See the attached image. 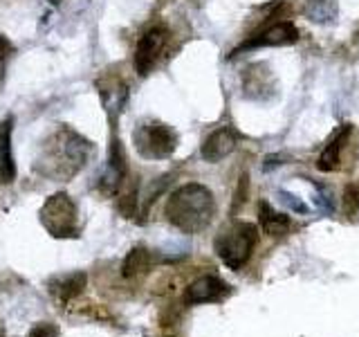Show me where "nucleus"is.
Wrapping results in <instances>:
<instances>
[{"instance_id": "nucleus-1", "label": "nucleus", "mask_w": 359, "mask_h": 337, "mask_svg": "<svg viewBox=\"0 0 359 337\" xmlns=\"http://www.w3.org/2000/svg\"><path fill=\"white\" fill-rule=\"evenodd\" d=\"M90 155V144L72 128H59L45 142L36 160V171L45 178L70 180L83 168Z\"/></svg>"}, {"instance_id": "nucleus-2", "label": "nucleus", "mask_w": 359, "mask_h": 337, "mask_svg": "<svg viewBox=\"0 0 359 337\" xmlns=\"http://www.w3.org/2000/svg\"><path fill=\"white\" fill-rule=\"evenodd\" d=\"M216 213V202L213 194L198 183H189L175 189L166 202V218L173 223L177 230L187 234L202 232L211 223Z\"/></svg>"}, {"instance_id": "nucleus-3", "label": "nucleus", "mask_w": 359, "mask_h": 337, "mask_svg": "<svg viewBox=\"0 0 359 337\" xmlns=\"http://www.w3.org/2000/svg\"><path fill=\"white\" fill-rule=\"evenodd\" d=\"M258 243V230L252 223H236L229 230L220 232L216 239V252L222 263L231 270H241L254 252Z\"/></svg>"}, {"instance_id": "nucleus-4", "label": "nucleus", "mask_w": 359, "mask_h": 337, "mask_svg": "<svg viewBox=\"0 0 359 337\" xmlns=\"http://www.w3.org/2000/svg\"><path fill=\"white\" fill-rule=\"evenodd\" d=\"M41 223L54 239H74L79 236V211L67 194H54L45 200L41 209Z\"/></svg>"}, {"instance_id": "nucleus-5", "label": "nucleus", "mask_w": 359, "mask_h": 337, "mask_svg": "<svg viewBox=\"0 0 359 337\" xmlns=\"http://www.w3.org/2000/svg\"><path fill=\"white\" fill-rule=\"evenodd\" d=\"M135 149L146 160H162L168 157L177 146V135L173 133L171 126H166L162 121H144L140 124L133 133Z\"/></svg>"}, {"instance_id": "nucleus-6", "label": "nucleus", "mask_w": 359, "mask_h": 337, "mask_svg": "<svg viewBox=\"0 0 359 337\" xmlns=\"http://www.w3.org/2000/svg\"><path fill=\"white\" fill-rule=\"evenodd\" d=\"M166 41H168V32L164 27H153L140 39L137 50H135V70L142 77H146L155 67L157 56L166 48Z\"/></svg>"}, {"instance_id": "nucleus-7", "label": "nucleus", "mask_w": 359, "mask_h": 337, "mask_svg": "<svg viewBox=\"0 0 359 337\" xmlns=\"http://www.w3.org/2000/svg\"><path fill=\"white\" fill-rule=\"evenodd\" d=\"M123 178H126V157H123L121 142L112 140L110 153H108V164L99 180V191L106 196H115L119 191V185L123 183Z\"/></svg>"}, {"instance_id": "nucleus-8", "label": "nucleus", "mask_w": 359, "mask_h": 337, "mask_svg": "<svg viewBox=\"0 0 359 337\" xmlns=\"http://www.w3.org/2000/svg\"><path fill=\"white\" fill-rule=\"evenodd\" d=\"M229 286L224 284L222 279L213 277V275H205L196 279L194 284L187 288V303L191 306H198V303H213V301H222L229 295Z\"/></svg>"}, {"instance_id": "nucleus-9", "label": "nucleus", "mask_w": 359, "mask_h": 337, "mask_svg": "<svg viewBox=\"0 0 359 337\" xmlns=\"http://www.w3.org/2000/svg\"><path fill=\"white\" fill-rule=\"evenodd\" d=\"M236 144H238L236 131L229 126H222L218 131H213L205 140V144H202V157L207 162H220L236 149Z\"/></svg>"}, {"instance_id": "nucleus-10", "label": "nucleus", "mask_w": 359, "mask_h": 337, "mask_svg": "<svg viewBox=\"0 0 359 337\" xmlns=\"http://www.w3.org/2000/svg\"><path fill=\"white\" fill-rule=\"evenodd\" d=\"M299 32L292 22H276V25H269L261 34H256L254 39L247 41L243 48H261V45H292L297 43Z\"/></svg>"}, {"instance_id": "nucleus-11", "label": "nucleus", "mask_w": 359, "mask_h": 337, "mask_svg": "<svg viewBox=\"0 0 359 337\" xmlns=\"http://www.w3.org/2000/svg\"><path fill=\"white\" fill-rule=\"evenodd\" d=\"M16 176L14 157H11V119L0 124V185H9Z\"/></svg>"}, {"instance_id": "nucleus-12", "label": "nucleus", "mask_w": 359, "mask_h": 337, "mask_svg": "<svg viewBox=\"0 0 359 337\" xmlns=\"http://www.w3.org/2000/svg\"><path fill=\"white\" fill-rule=\"evenodd\" d=\"M258 216H261V225L263 230L269 234V236H285L287 230H290V218L285 213H278L274 211L272 207L267 205V202H261V207H258Z\"/></svg>"}, {"instance_id": "nucleus-13", "label": "nucleus", "mask_w": 359, "mask_h": 337, "mask_svg": "<svg viewBox=\"0 0 359 337\" xmlns=\"http://www.w3.org/2000/svg\"><path fill=\"white\" fill-rule=\"evenodd\" d=\"M50 286H52L50 290L54 292L56 297H59L61 301H67V299L76 297L79 292L83 290V286H86V275L83 272H72V275H67V277L54 279Z\"/></svg>"}, {"instance_id": "nucleus-14", "label": "nucleus", "mask_w": 359, "mask_h": 337, "mask_svg": "<svg viewBox=\"0 0 359 337\" xmlns=\"http://www.w3.org/2000/svg\"><path fill=\"white\" fill-rule=\"evenodd\" d=\"M153 265V256L151 252L146 250V247H135V250L128 252L126 256V261H123L121 265V275L123 277H137V275H144V272H149Z\"/></svg>"}, {"instance_id": "nucleus-15", "label": "nucleus", "mask_w": 359, "mask_h": 337, "mask_svg": "<svg viewBox=\"0 0 359 337\" xmlns=\"http://www.w3.org/2000/svg\"><path fill=\"white\" fill-rule=\"evenodd\" d=\"M348 135H351V126H344V131L337 133L334 138L330 140V144L325 146V151L319 157V168H321V171H332V168L337 166V162H339V151L344 149Z\"/></svg>"}, {"instance_id": "nucleus-16", "label": "nucleus", "mask_w": 359, "mask_h": 337, "mask_svg": "<svg viewBox=\"0 0 359 337\" xmlns=\"http://www.w3.org/2000/svg\"><path fill=\"white\" fill-rule=\"evenodd\" d=\"M14 52V45H11L5 37H0V84L5 79V67H7V59Z\"/></svg>"}, {"instance_id": "nucleus-17", "label": "nucleus", "mask_w": 359, "mask_h": 337, "mask_svg": "<svg viewBox=\"0 0 359 337\" xmlns=\"http://www.w3.org/2000/svg\"><path fill=\"white\" fill-rule=\"evenodd\" d=\"M56 333H59V331H56L52 324H39L36 329L29 331L27 337H56Z\"/></svg>"}, {"instance_id": "nucleus-18", "label": "nucleus", "mask_w": 359, "mask_h": 337, "mask_svg": "<svg viewBox=\"0 0 359 337\" xmlns=\"http://www.w3.org/2000/svg\"><path fill=\"white\" fill-rule=\"evenodd\" d=\"M0 335H3V326H0Z\"/></svg>"}]
</instances>
